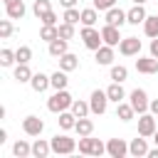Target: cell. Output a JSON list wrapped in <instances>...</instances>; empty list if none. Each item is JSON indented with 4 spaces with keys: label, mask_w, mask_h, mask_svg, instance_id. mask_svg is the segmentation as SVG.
I'll return each instance as SVG.
<instances>
[{
    "label": "cell",
    "mask_w": 158,
    "mask_h": 158,
    "mask_svg": "<svg viewBox=\"0 0 158 158\" xmlns=\"http://www.w3.org/2000/svg\"><path fill=\"white\" fill-rule=\"evenodd\" d=\"M128 104L133 106V111H136V114H146V111H148V106H151L148 94H146L143 89H133V91L128 94Z\"/></svg>",
    "instance_id": "cell-6"
},
{
    "label": "cell",
    "mask_w": 158,
    "mask_h": 158,
    "mask_svg": "<svg viewBox=\"0 0 158 158\" xmlns=\"http://www.w3.org/2000/svg\"><path fill=\"white\" fill-rule=\"evenodd\" d=\"M49 10H52V2H49V0H35V5H32V12L37 15V20H40L42 15H47Z\"/></svg>",
    "instance_id": "cell-36"
},
{
    "label": "cell",
    "mask_w": 158,
    "mask_h": 158,
    "mask_svg": "<svg viewBox=\"0 0 158 158\" xmlns=\"http://www.w3.org/2000/svg\"><path fill=\"white\" fill-rule=\"evenodd\" d=\"M59 37H62V40H72V37H74V25L62 22V25H59Z\"/></svg>",
    "instance_id": "cell-39"
},
{
    "label": "cell",
    "mask_w": 158,
    "mask_h": 158,
    "mask_svg": "<svg viewBox=\"0 0 158 158\" xmlns=\"http://www.w3.org/2000/svg\"><path fill=\"white\" fill-rule=\"evenodd\" d=\"M79 37H81L84 47H86V49H91V52H96V49L104 44V40H101V32H99L96 27H89V25H84V27H81Z\"/></svg>",
    "instance_id": "cell-4"
},
{
    "label": "cell",
    "mask_w": 158,
    "mask_h": 158,
    "mask_svg": "<svg viewBox=\"0 0 158 158\" xmlns=\"http://www.w3.org/2000/svg\"><path fill=\"white\" fill-rule=\"evenodd\" d=\"M116 5V0H94V7L99 10V12H106V10H111Z\"/></svg>",
    "instance_id": "cell-40"
},
{
    "label": "cell",
    "mask_w": 158,
    "mask_h": 158,
    "mask_svg": "<svg viewBox=\"0 0 158 158\" xmlns=\"http://www.w3.org/2000/svg\"><path fill=\"white\" fill-rule=\"evenodd\" d=\"M118 52L123 57H138L141 54V40L138 37H123L118 42Z\"/></svg>",
    "instance_id": "cell-8"
},
{
    "label": "cell",
    "mask_w": 158,
    "mask_h": 158,
    "mask_svg": "<svg viewBox=\"0 0 158 158\" xmlns=\"http://www.w3.org/2000/svg\"><path fill=\"white\" fill-rule=\"evenodd\" d=\"M15 57H17V64H30V59H32V49H30L27 44H22V47L15 49Z\"/></svg>",
    "instance_id": "cell-34"
},
{
    "label": "cell",
    "mask_w": 158,
    "mask_h": 158,
    "mask_svg": "<svg viewBox=\"0 0 158 158\" xmlns=\"http://www.w3.org/2000/svg\"><path fill=\"white\" fill-rule=\"evenodd\" d=\"M12 156H15V158H27V156H32V146L20 138V141H15V146H12Z\"/></svg>",
    "instance_id": "cell-27"
},
{
    "label": "cell",
    "mask_w": 158,
    "mask_h": 158,
    "mask_svg": "<svg viewBox=\"0 0 158 158\" xmlns=\"http://www.w3.org/2000/svg\"><path fill=\"white\" fill-rule=\"evenodd\" d=\"M153 141H156V146H158V131H156V133H153Z\"/></svg>",
    "instance_id": "cell-49"
},
{
    "label": "cell",
    "mask_w": 158,
    "mask_h": 158,
    "mask_svg": "<svg viewBox=\"0 0 158 158\" xmlns=\"http://www.w3.org/2000/svg\"><path fill=\"white\" fill-rule=\"evenodd\" d=\"M72 104H74V99H72V94H69L67 89H57V91L47 99V109H49L52 114H62V111L72 109Z\"/></svg>",
    "instance_id": "cell-1"
},
{
    "label": "cell",
    "mask_w": 158,
    "mask_h": 158,
    "mask_svg": "<svg viewBox=\"0 0 158 158\" xmlns=\"http://www.w3.org/2000/svg\"><path fill=\"white\" fill-rule=\"evenodd\" d=\"M22 131H25L27 136H40V133L44 131V121H42L40 116H25V118H22Z\"/></svg>",
    "instance_id": "cell-9"
},
{
    "label": "cell",
    "mask_w": 158,
    "mask_h": 158,
    "mask_svg": "<svg viewBox=\"0 0 158 158\" xmlns=\"http://www.w3.org/2000/svg\"><path fill=\"white\" fill-rule=\"evenodd\" d=\"M25 2L22 0H17V2H12V5H5V15L10 17V20H22L25 17Z\"/></svg>",
    "instance_id": "cell-21"
},
{
    "label": "cell",
    "mask_w": 158,
    "mask_h": 158,
    "mask_svg": "<svg viewBox=\"0 0 158 158\" xmlns=\"http://www.w3.org/2000/svg\"><path fill=\"white\" fill-rule=\"evenodd\" d=\"M96 64H101V67H109L111 62H114V47L111 44H101L99 49H96Z\"/></svg>",
    "instance_id": "cell-17"
},
{
    "label": "cell",
    "mask_w": 158,
    "mask_h": 158,
    "mask_svg": "<svg viewBox=\"0 0 158 158\" xmlns=\"http://www.w3.org/2000/svg\"><path fill=\"white\" fill-rule=\"evenodd\" d=\"M133 116H136V111H133V106H131L128 101H118V104H116V118H121V121L126 123V121H131Z\"/></svg>",
    "instance_id": "cell-23"
},
{
    "label": "cell",
    "mask_w": 158,
    "mask_h": 158,
    "mask_svg": "<svg viewBox=\"0 0 158 158\" xmlns=\"http://www.w3.org/2000/svg\"><path fill=\"white\" fill-rule=\"evenodd\" d=\"M17 62V57H15V49H0V67H12Z\"/></svg>",
    "instance_id": "cell-35"
},
{
    "label": "cell",
    "mask_w": 158,
    "mask_h": 158,
    "mask_svg": "<svg viewBox=\"0 0 158 158\" xmlns=\"http://www.w3.org/2000/svg\"><path fill=\"white\" fill-rule=\"evenodd\" d=\"M151 57H156V59H158V37H153V40H151Z\"/></svg>",
    "instance_id": "cell-42"
},
{
    "label": "cell",
    "mask_w": 158,
    "mask_h": 158,
    "mask_svg": "<svg viewBox=\"0 0 158 158\" xmlns=\"http://www.w3.org/2000/svg\"><path fill=\"white\" fill-rule=\"evenodd\" d=\"M136 69L141 74H156L158 72V59L156 57H138L136 59Z\"/></svg>",
    "instance_id": "cell-15"
},
{
    "label": "cell",
    "mask_w": 158,
    "mask_h": 158,
    "mask_svg": "<svg viewBox=\"0 0 158 158\" xmlns=\"http://www.w3.org/2000/svg\"><path fill=\"white\" fill-rule=\"evenodd\" d=\"M47 52H49V57L59 59L62 54H67V52H69V40H62V37L52 40V42H49V47H47Z\"/></svg>",
    "instance_id": "cell-14"
},
{
    "label": "cell",
    "mask_w": 158,
    "mask_h": 158,
    "mask_svg": "<svg viewBox=\"0 0 158 158\" xmlns=\"http://www.w3.org/2000/svg\"><path fill=\"white\" fill-rule=\"evenodd\" d=\"M74 131H77V136H91L94 133V121L86 118V116H81V118H77Z\"/></svg>",
    "instance_id": "cell-24"
},
{
    "label": "cell",
    "mask_w": 158,
    "mask_h": 158,
    "mask_svg": "<svg viewBox=\"0 0 158 158\" xmlns=\"http://www.w3.org/2000/svg\"><path fill=\"white\" fill-rule=\"evenodd\" d=\"M77 148L84 156H104L106 153V143H101L99 138H91V136H79Z\"/></svg>",
    "instance_id": "cell-2"
},
{
    "label": "cell",
    "mask_w": 158,
    "mask_h": 158,
    "mask_svg": "<svg viewBox=\"0 0 158 158\" xmlns=\"http://www.w3.org/2000/svg\"><path fill=\"white\" fill-rule=\"evenodd\" d=\"M49 153H52V143H49V141L37 138V141L32 143V156H35V158H47Z\"/></svg>",
    "instance_id": "cell-20"
},
{
    "label": "cell",
    "mask_w": 158,
    "mask_h": 158,
    "mask_svg": "<svg viewBox=\"0 0 158 158\" xmlns=\"http://www.w3.org/2000/svg\"><path fill=\"white\" fill-rule=\"evenodd\" d=\"M89 106H91V114H96V116L106 114V106H109V94H106V89H104V91H101V89H94L91 96H89Z\"/></svg>",
    "instance_id": "cell-5"
},
{
    "label": "cell",
    "mask_w": 158,
    "mask_h": 158,
    "mask_svg": "<svg viewBox=\"0 0 158 158\" xmlns=\"http://www.w3.org/2000/svg\"><path fill=\"white\" fill-rule=\"evenodd\" d=\"M30 86H32V91L42 94V91H47V89L52 86V77H47V74L37 72V74H32V79H30Z\"/></svg>",
    "instance_id": "cell-12"
},
{
    "label": "cell",
    "mask_w": 158,
    "mask_h": 158,
    "mask_svg": "<svg viewBox=\"0 0 158 158\" xmlns=\"http://www.w3.org/2000/svg\"><path fill=\"white\" fill-rule=\"evenodd\" d=\"M72 114H74L77 118H81V116H89V114H91V106H89V101L74 99V104H72Z\"/></svg>",
    "instance_id": "cell-31"
},
{
    "label": "cell",
    "mask_w": 158,
    "mask_h": 158,
    "mask_svg": "<svg viewBox=\"0 0 158 158\" xmlns=\"http://www.w3.org/2000/svg\"><path fill=\"white\" fill-rule=\"evenodd\" d=\"M106 94H109V101H114V104H118V101L126 99V91H123L121 81H111V84L106 86Z\"/></svg>",
    "instance_id": "cell-19"
},
{
    "label": "cell",
    "mask_w": 158,
    "mask_h": 158,
    "mask_svg": "<svg viewBox=\"0 0 158 158\" xmlns=\"http://www.w3.org/2000/svg\"><path fill=\"white\" fill-rule=\"evenodd\" d=\"M57 121H59V128H62V131H72V128H74V123H77V116L72 114V109H67V111H62V114H59V118H57Z\"/></svg>",
    "instance_id": "cell-26"
},
{
    "label": "cell",
    "mask_w": 158,
    "mask_h": 158,
    "mask_svg": "<svg viewBox=\"0 0 158 158\" xmlns=\"http://www.w3.org/2000/svg\"><path fill=\"white\" fill-rule=\"evenodd\" d=\"M67 74H69V72H64V69H57V72L52 74V89H54V91H57V89H67V84H69Z\"/></svg>",
    "instance_id": "cell-30"
},
{
    "label": "cell",
    "mask_w": 158,
    "mask_h": 158,
    "mask_svg": "<svg viewBox=\"0 0 158 158\" xmlns=\"http://www.w3.org/2000/svg\"><path fill=\"white\" fill-rule=\"evenodd\" d=\"M62 20L69 22V25H77V22H81V10H77V7H67Z\"/></svg>",
    "instance_id": "cell-37"
},
{
    "label": "cell",
    "mask_w": 158,
    "mask_h": 158,
    "mask_svg": "<svg viewBox=\"0 0 158 158\" xmlns=\"http://www.w3.org/2000/svg\"><path fill=\"white\" fill-rule=\"evenodd\" d=\"M77 2H79V0H59V5H62L64 10H67V7H77Z\"/></svg>",
    "instance_id": "cell-43"
},
{
    "label": "cell",
    "mask_w": 158,
    "mask_h": 158,
    "mask_svg": "<svg viewBox=\"0 0 158 158\" xmlns=\"http://www.w3.org/2000/svg\"><path fill=\"white\" fill-rule=\"evenodd\" d=\"M146 17H148V12L143 10V5H133L131 10H126V20H128V25H143Z\"/></svg>",
    "instance_id": "cell-16"
},
{
    "label": "cell",
    "mask_w": 158,
    "mask_h": 158,
    "mask_svg": "<svg viewBox=\"0 0 158 158\" xmlns=\"http://www.w3.org/2000/svg\"><path fill=\"white\" fill-rule=\"evenodd\" d=\"M106 153H109L111 158H123V156L128 153V143H126L123 138H109V141H106Z\"/></svg>",
    "instance_id": "cell-10"
},
{
    "label": "cell",
    "mask_w": 158,
    "mask_h": 158,
    "mask_svg": "<svg viewBox=\"0 0 158 158\" xmlns=\"http://www.w3.org/2000/svg\"><path fill=\"white\" fill-rule=\"evenodd\" d=\"M5 141H7V131H5V128H0V146H2Z\"/></svg>",
    "instance_id": "cell-45"
},
{
    "label": "cell",
    "mask_w": 158,
    "mask_h": 158,
    "mask_svg": "<svg viewBox=\"0 0 158 158\" xmlns=\"http://www.w3.org/2000/svg\"><path fill=\"white\" fill-rule=\"evenodd\" d=\"M40 20H42V25H57V15H54V10H49V12L42 15Z\"/></svg>",
    "instance_id": "cell-41"
},
{
    "label": "cell",
    "mask_w": 158,
    "mask_h": 158,
    "mask_svg": "<svg viewBox=\"0 0 158 158\" xmlns=\"http://www.w3.org/2000/svg\"><path fill=\"white\" fill-rule=\"evenodd\" d=\"M59 69H64V72H74V69H79V57L72 54V52L62 54V57H59Z\"/></svg>",
    "instance_id": "cell-22"
},
{
    "label": "cell",
    "mask_w": 158,
    "mask_h": 158,
    "mask_svg": "<svg viewBox=\"0 0 158 158\" xmlns=\"http://www.w3.org/2000/svg\"><path fill=\"white\" fill-rule=\"evenodd\" d=\"M118 30H121V27H116V25H104V27H101V40H104V44H111V47H116V44L123 40Z\"/></svg>",
    "instance_id": "cell-11"
},
{
    "label": "cell",
    "mask_w": 158,
    "mask_h": 158,
    "mask_svg": "<svg viewBox=\"0 0 158 158\" xmlns=\"http://www.w3.org/2000/svg\"><path fill=\"white\" fill-rule=\"evenodd\" d=\"M148 143H146V136H141V138H133L131 143H128V153L133 156V158H138V156H148Z\"/></svg>",
    "instance_id": "cell-18"
},
{
    "label": "cell",
    "mask_w": 158,
    "mask_h": 158,
    "mask_svg": "<svg viewBox=\"0 0 158 158\" xmlns=\"http://www.w3.org/2000/svg\"><path fill=\"white\" fill-rule=\"evenodd\" d=\"M148 158H158V148H151L148 151Z\"/></svg>",
    "instance_id": "cell-46"
},
{
    "label": "cell",
    "mask_w": 158,
    "mask_h": 158,
    "mask_svg": "<svg viewBox=\"0 0 158 158\" xmlns=\"http://www.w3.org/2000/svg\"><path fill=\"white\" fill-rule=\"evenodd\" d=\"M12 2H17V0H2V5H12Z\"/></svg>",
    "instance_id": "cell-47"
},
{
    "label": "cell",
    "mask_w": 158,
    "mask_h": 158,
    "mask_svg": "<svg viewBox=\"0 0 158 158\" xmlns=\"http://www.w3.org/2000/svg\"><path fill=\"white\" fill-rule=\"evenodd\" d=\"M96 20H99V10H96L94 5L81 10V25H89V27H94V25H96Z\"/></svg>",
    "instance_id": "cell-28"
},
{
    "label": "cell",
    "mask_w": 158,
    "mask_h": 158,
    "mask_svg": "<svg viewBox=\"0 0 158 158\" xmlns=\"http://www.w3.org/2000/svg\"><path fill=\"white\" fill-rule=\"evenodd\" d=\"M49 143H52V153H57V156H69V153L77 151V141L69 138L67 133H57V136H52Z\"/></svg>",
    "instance_id": "cell-3"
},
{
    "label": "cell",
    "mask_w": 158,
    "mask_h": 158,
    "mask_svg": "<svg viewBox=\"0 0 158 158\" xmlns=\"http://www.w3.org/2000/svg\"><path fill=\"white\" fill-rule=\"evenodd\" d=\"M109 77H111V81H126L128 79V69L123 67V64H111V72H109Z\"/></svg>",
    "instance_id": "cell-29"
},
{
    "label": "cell",
    "mask_w": 158,
    "mask_h": 158,
    "mask_svg": "<svg viewBox=\"0 0 158 158\" xmlns=\"http://www.w3.org/2000/svg\"><path fill=\"white\" fill-rule=\"evenodd\" d=\"M143 32L153 40V37H158V15H148L146 17V22H143Z\"/></svg>",
    "instance_id": "cell-32"
},
{
    "label": "cell",
    "mask_w": 158,
    "mask_h": 158,
    "mask_svg": "<svg viewBox=\"0 0 158 158\" xmlns=\"http://www.w3.org/2000/svg\"><path fill=\"white\" fill-rule=\"evenodd\" d=\"M156 131H158V126H156V114H138V136L151 138Z\"/></svg>",
    "instance_id": "cell-7"
},
{
    "label": "cell",
    "mask_w": 158,
    "mask_h": 158,
    "mask_svg": "<svg viewBox=\"0 0 158 158\" xmlns=\"http://www.w3.org/2000/svg\"><path fill=\"white\" fill-rule=\"evenodd\" d=\"M57 37H59V27H57V25H42V30H40V40L52 42V40H57Z\"/></svg>",
    "instance_id": "cell-33"
},
{
    "label": "cell",
    "mask_w": 158,
    "mask_h": 158,
    "mask_svg": "<svg viewBox=\"0 0 158 158\" xmlns=\"http://www.w3.org/2000/svg\"><path fill=\"white\" fill-rule=\"evenodd\" d=\"M104 20H106V25H116V27H121V25H126L128 20H126V12L121 10V7H111V10H106V15H104Z\"/></svg>",
    "instance_id": "cell-13"
},
{
    "label": "cell",
    "mask_w": 158,
    "mask_h": 158,
    "mask_svg": "<svg viewBox=\"0 0 158 158\" xmlns=\"http://www.w3.org/2000/svg\"><path fill=\"white\" fill-rule=\"evenodd\" d=\"M148 111L158 116V99H153V101H151V106H148Z\"/></svg>",
    "instance_id": "cell-44"
},
{
    "label": "cell",
    "mask_w": 158,
    "mask_h": 158,
    "mask_svg": "<svg viewBox=\"0 0 158 158\" xmlns=\"http://www.w3.org/2000/svg\"><path fill=\"white\" fill-rule=\"evenodd\" d=\"M143 2H146V0H133V5H143Z\"/></svg>",
    "instance_id": "cell-48"
},
{
    "label": "cell",
    "mask_w": 158,
    "mask_h": 158,
    "mask_svg": "<svg viewBox=\"0 0 158 158\" xmlns=\"http://www.w3.org/2000/svg\"><path fill=\"white\" fill-rule=\"evenodd\" d=\"M32 69H30V64H17L15 67V72H12V77H15V81H20V84H25V81H30L32 79Z\"/></svg>",
    "instance_id": "cell-25"
},
{
    "label": "cell",
    "mask_w": 158,
    "mask_h": 158,
    "mask_svg": "<svg viewBox=\"0 0 158 158\" xmlns=\"http://www.w3.org/2000/svg\"><path fill=\"white\" fill-rule=\"evenodd\" d=\"M10 35H12V20H10V17H7V20H0V37L7 40Z\"/></svg>",
    "instance_id": "cell-38"
}]
</instances>
